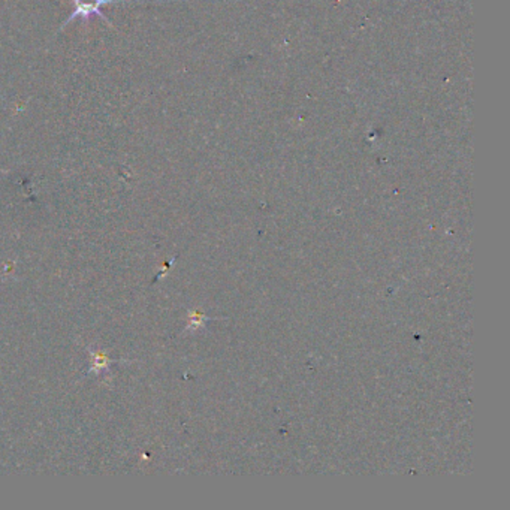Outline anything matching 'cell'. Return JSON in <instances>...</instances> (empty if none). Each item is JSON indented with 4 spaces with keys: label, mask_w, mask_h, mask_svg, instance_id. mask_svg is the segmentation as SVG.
Instances as JSON below:
<instances>
[{
    "label": "cell",
    "mask_w": 510,
    "mask_h": 510,
    "mask_svg": "<svg viewBox=\"0 0 510 510\" xmlns=\"http://www.w3.org/2000/svg\"><path fill=\"white\" fill-rule=\"evenodd\" d=\"M137 0H74V11L69 16L65 24H69L77 18H81L83 21H89L92 17H100L110 23V18H107L104 14H102V8L105 5H114V4H132Z\"/></svg>",
    "instance_id": "6da1fadb"
},
{
    "label": "cell",
    "mask_w": 510,
    "mask_h": 510,
    "mask_svg": "<svg viewBox=\"0 0 510 510\" xmlns=\"http://www.w3.org/2000/svg\"><path fill=\"white\" fill-rule=\"evenodd\" d=\"M87 352L90 355V367L87 370V376L95 374V376H102L110 373V368L114 362H130V361H124V359H111L104 351H95L93 347H87Z\"/></svg>",
    "instance_id": "7a4b0ae2"
}]
</instances>
